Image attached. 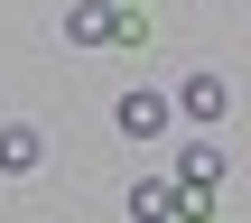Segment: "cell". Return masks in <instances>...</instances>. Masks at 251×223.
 <instances>
[{"label":"cell","mask_w":251,"mask_h":223,"mask_svg":"<svg viewBox=\"0 0 251 223\" xmlns=\"http://www.w3.org/2000/svg\"><path fill=\"white\" fill-rule=\"evenodd\" d=\"M65 37H75V47H149L158 28H149L140 0H75V9H65Z\"/></svg>","instance_id":"cell-1"},{"label":"cell","mask_w":251,"mask_h":223,"mask_svg":"<svg viewBox=\"0 0 251 223\" xmlns=\"http://www.w3.org/2000/svg\"><path fill=\"white\" fill-rule=\"evenodd\" d=\"M168 102H177V112H186V121H233V84H224V74H214V65H205V74H186V84H177V93H168Z\"/></svg>","instance_id":"cell-2"},{"label":"cell","mask_w":251,"mask_h":223,"mask_svg":"<svg viewBox=\"0 0 251 223\" xmlns=\"http://www.w3.org/2000/svg\"><path fill=\"white\" fill-rule=\"evenodd\" d=\"M112 112H121V130H130V140H158V130L177 121V102H168V93H149V84H140V93H121Z\"/></svg>","instance_id":"cell-3"},{"label":"cell","mask_w":251,"mask_h":223,"mask_svg":"<svg viewBox=\"0 0 251 223\" xmlns=\"http://www.w3.org/2000/svg\"><path fill=\"white\" fill-rule=\"evenodd\" d=\"M37 168H47V140L28 121H0V177H37Z\"/></svg>","instance_id":"cell-4"},{"label":"cell","mask_w":251,"mask_h":223,"mask_svg":"<svg viewBox=\"0 0 251 223\" xmlns=\"http://www.w3.org/2000/svg\"><path fill=\"white\" fill-rule=\"evenodd\" d=\"M130 223H177V177H130Z\"/></svg>","instance_id":"cell-5"},{"label":"cell","mask_w":251,"mask_h":223,"mask_svg":"<svg viewBox=\"0 0 251 223\" xmlns=\"http://www.w3.org/2000/svg\"><path fill=\"white\" fill-rule=\"evenodd\" d=\"M233 168H224V149H186V168H177V186H224Z\"/></svg>","instance_id":"cell-6"},{"label":"cell","mask_w":251,"mask_h":223,"mask_svg":"<svg viewBox=\"0 0 251 223\" xmlns=\"http://www.w3.org/2000/svg\"><path fill=\"white\" fill-rule=\"evenodd\" d=\"M224 214V186H177V223H214Z\"/></svg>","instance_id":"cell-7"}]
</instances>
